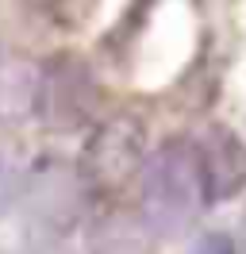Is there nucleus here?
I'll use <instances>...</instances> for the list:
<instances>
[{
    "mask_svg": "<svg viewBox=\"0 0 246 254\" xmlns=\"http://www.w3.org/2000/svg\"><path fill=\"white\" fill-rule=\"evenodd\" d=\"M208 208L196 139H166L150 150L138 177V216L158 239L184 235Z\"/></svg>",
    "mask_w": 246,
    "mask_h": 254,
    "instance_id": "f257e3e1",
    "label": "nucleus"
},
{
    "mask_svg": "<svg viewBox=\"0 0 246 254\" xmlns=\"http://www.w3.org/2000/svg\"><path fill=\"white\" fill-rule=\"evenodd\" d=\"M100 108V85L85 58L77 54H54L35 73V112L50 131L73 135L81 127H92Z\"/></svg>",
    "mask_w": 246,
    "mask_h": 254,
    "instance_id": "f03ea898",
    "label": "nucleus"
},
{
    "mask_svg": "<svg viewBox=\"0 0 246 254\" xmlns=\"http://www.w3.org/2000/svg\"><path fill=\"white\" fill-rule=\"evenodd\" d=\"M146 135L135 116H112L104 124H96L89 135V143L81 150L77 170L85 177L89 192H120L123 185H131L135 177H142L146 166Z\"/></svg>",
    "mask_w": 246,
    "mask_h": 254,
    "instance_id": "7ed1b4c3",
    "label": "nucleus"
},
{
    "mask_svg": "<svg viewBox=\"0 0 246 254\" xmlns=\"http://www.w3.org/2000/svg\"><path fill=\"white\" fill-rule=\"evenodd\" d=\"M92 192L85 185L81 170H62V166H43L31 177L27 185V200H31V216L43 227L46 235H62L69 223L81 216V208Z\"/></svg>",
    "mask_w": 246,
    "mask_h": 254,
    "instance_id": "20e7f679",
    "label": "nucleus"
},
{
    "mask_svg": "<svg viewBox=\"0 0 246 254\" xmlns=\"http://www.w3.org/2000/svg\"><path fill=\"white\" fill-rule=\"evenodd\" d=\"M200 150V170L208 185V204L235 200L246 189V139L235 135L231 127H208L196 139Z\"/></svg>",
    "mask_w": 246,
    "mask_h": 254,
    "instance_id": "39448f33",
    "label": "nucleus"
},
{
    "mask_svg": "<svg viewBox=\"0 0 246 254\" xmlns=\"http://www.w3.org/2000/svg\"><path fill=\"white\" fill-rule=\"evenodd\" d=\"M89 254H154V231L142 216H100L89 227Z\"/></svg>",
    "mask_w": 246,
    "mask_h": 254,
    "instance_id": "423d86ee",
    "label": "nucleus"
},
{
    "mask_svg": "<svg viewBox=\"0 0 246 254\" xmlns=\"http://www.w3.org/2000/svg\"><path fill=\"white\" fill-rule=\"evenodd\" d=\"M46 4H50L54 19H58V23H65V27L85 23V19L92 16V8H96V0H46Z\"/></svg>",
    "mask_w": 246,
    "mask_h": 254,
    "instance_id": "0eeeda50",
    "label": "nucleus"
},
{
    "mask_svg": "<svg viewBox=\"0 0 246 254\" xmlns=\"http://www.w3.org/2000/svg\"><path fill=\"white\" fill-rule=\"evenodd\" d=\"M196 254H239L235 251V243H231V235H204L200 239V247H196Z\"/></svg>",
    "mask_w": 246,
    "mask_h": 254,
    "instance_id": "6e6552de",
    "label": "nucleus"
},
{
    "mask_svg": "<svg viewBox=\"0 0 246 254\" xmlns=\"http://www.w3.org/2000/svg\"><path fill=\"white\" fill-rule=\"evenodd\" d=\"M31 254H65V251H62V247H54V243H46V247H35Z\"/></svg>",
    "mask_w": 246,
    "mask_h": 254,
    "instance_id": "1a4fd4ad",
    "label": "nucleus"
}]
</instances>
